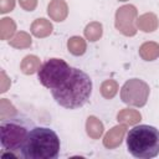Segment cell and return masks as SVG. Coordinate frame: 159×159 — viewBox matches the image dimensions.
Instances as JSON below:
<instances>
[{
	"mask_svg": "<svg viewBox=\"0 0 159 159\" xmlns=\"http://www.w3.org/2000/svg\"><path fill=\"white\" fill-rule=\"evenodd\" d=\"M55 101L63 108L76 109L82 107L92 93V80L89 76L72 67V72L67 81L58 88L51 89Z\"/></svg>",
	"mask_w": 159,
	"mask_h": 159,
	"instance_id": "6da1fadb",
	"label": "cell"
},
{
	"mask_svg": "<svg viewBox=\"0 0 159 159\" xmlns=\"http://www.w3.org/2000/svg\"><path fill=\"white\" fill-rule=\"evenodd\" d=\"M58 153V135L47 127L31 128L21 149V157L25 159H56Z\"/></svg>",
	"mask_w": 159,
	"mask_h": 159,
	"instance_id": "7a4b0ae2",
	"label": "cell"
},
{
	"mask_svg": "<svg viewBox=\"0 0 159 159\" xmlns=\"http://www.w3.org/2000/svg\"><path fill=\"white\" fill-rule=\"evenodd\" d=\"M127 148L134 158H155L159 154V130L147 124L132 128L127 135Z\"/></svg>",
	"mask_w": 159,
	"mask_h": 159,
	"instance_id": "3957f363",
	"label": "cell"
},
{
	"mask_svg": "<svg viewBox=\"0 0 159 159\" xmlns=\"http://www.w3.org/2000/svg\"><path fill=\"white\" fill-rule=\"evenodd\" d=\"M30 127L34 128L32 122L17 113L9 118H2L0 124V143L2 149L12 153L21 152L31 130Z\"/></svg>",
	"mask_w": 159,
	"mask_h": 159,
	"instance_id": "277c9868",
	"label": "cell"
},
{
	"mask_svg": "<svg viewBox=\"0 0 159 159\" xmlns=\"http://www.w3.org/2000/svg\"><path fill=\"white\" fill-rule=\"evenodd\" d=\"M72 72V67L61 58L47 60L37 71L39 81L48 89H55L62 86Z\"/></svg>",
	"mask_w": 159,
	"mask_h": 159,
	"instance_id": "5b68a950",
	"label": "cell"
},
{
	"mask_svg": "<svg viewBox=\"0 0 159 159\" xmlns=\"http://www.w3.org/2000/svg\"><path fill=\"white\" fill-rule=\"evenodd\" d=\"M149 97V86L139 78L128 80L120 89V99L129 106L143 107Z\"/></svg>",
	"mask_w": 159,
	"mask_h": 159,
	"instance_id": "8992f818",
	"label": "cell"
},
{
	"mask_svg": "<svg viewBox=\"0 0 159 159\" xmlns=\"http://www.w3.org/2000/svg\"><path fill=\"white\" fill-rule=\"evenodd\" d=\"M137 9L133 5L120 6L116 12V27L125 36H134L137 34L134 22L137 20Z\"/></svg>",
	"mask_w": 159,
	"mask_h": 159,
	"instance_id": "52a82bcc",
	"label": "cell"
},
{
	"mask_svg": "<svg viewBox=\"0 0 159 159\" xmlns=\"http://www.w3.org/2000/svg\"><path fill=\"white\" fill-rule=\"evenodd\" d=\"M125 130H127V128L124 124H119V125H116L112 129H109L107 132V134L104 135V139H103L104 147L108 149L117 148L122 143V139L125 134Z\"/></svg>",
	"mask_w": 159,
	"mask_h": 159,
	"instance_id": "ba28073f",
	"label": "cell"
},
{
	"mask_svg": "<svg viewBox=\"0 0 159 159\" xmlns=\"http://www.w3.org/2000/svg\"><path fill=\"white\" fill-rule=\"evenodd\" d=\"M47 12L50 17L55 21H63L68 14V7L65 0H52L48 4Z\"/></svg>",
	"mask_w": 159,
	"mask_h": 159,
	"instance_id": "9c48e42d",
	"label": "cell"
},
{
	"mask_svg": "<svg viewBox=\"0 0 159 159\" xmlns=\"http://www.w3.org/2000/svg\"><path fill=\"white\" fill-rule=\"evenodd\" d=\"M137 26L144 32H153L158 27V17L153 12L143 14L137 19Z\"/></svg>",
	"mask_w": 159,
	"mask_h": 159,
	"instance_id": "30bf717a",
	"label": "cell"
},
{
	"mask_svg": "<svg viewBox=\"0 0 159 159\" xmlns=\"http://www.w3.org/2000/svg\"><path fill=\"white\" fill-rule=\"evenodd\" d=\"M31 32L36 37H46L52 32V25L46 19H37L31 25Z\"/></svg>",
	"mask_w": 159,
	"mask_h": 159,
	"instance_id": "8fae6325",
	"label": "cell"
},
{
	"mask_svg": "<svg viewBox=\"0 0 159 159\" xmlns=\"http://www.w3.org/2000/svg\"><path fill=\"white\" fill-rule=\"evenodd\" d=\"M139 55L145 61H154L159 57V45L157 42H144L139 47Z\"/></svg>",
	"mask_w": 159,
	"mask_h": 159,
	"instance_id": "7c38bea8",
	"label": "cell"
},
{
	"mask_svg": "<svg viewBox=\"0 0 159 159\" xmlns=\"http://www.w3.org/2000/svg\"><path fill=\"white\" fill-rule=\"evenodd\" d=\"M86 129H87V134H88L92 139H98V138L102 135L104 128H103L102 122H101L98 118L91 116V117L87 118Z\"/></svg>",
	"mask_w": 159,
	"mask_h": 159,
	"instance_id": "4fadbf2b",
	"label": "cell"
},
{
	"mask_svg": "<svg viewBox=\"0 0 159 159\" xmlns=\"http://www.w3.org/2000/svg\"><path fill=\"white\" fill-rule=\"evenodd\" d=\"M142 116L138 111L135 109H129V108H125V109H122L118 116H117V119L118 122L120 123H124V124H129V125H133L135 123H138L140 120Z\"/></svg>",
	"mask_w": 159,
	"mask_h": 159,
	"instance_id": "5bb4252c",
	"label": "cell"
},
{
	"mask_svg": "<svg viewBox=\"0 0 159 159\" xmlns=\"http://www.w3.org/2000/svg\"><path fill=\"white\" fill-rule=\"evenodd\" d=\"M40 67H41L40 66V58L37 56H34V55L26 56L21 61V65H20V68L25 75H32L36 71H39Z\"/></svg>",
	"mask_w": 159,
	"mask_h": 159,
	"instance_id": "9a60e30c",
	"label": "cell"
},
{
	"mask_svg": "<svg viewBox=\"0 0 159 159\" xmlns=\"http://www.w3.org/2000/svg\"><path fill=\"white\" fill-rule=\"evenodd\" d=\"M68 51L75 56H81L86 51V41L80 36H73L67 42Z\"/></svg>",
	"mask_w": 159,
	"mask_h": 159,
	"instance_id": "2e32d148",
	"label": "cell"
},
{
	"mask_svg": "<svg viewBox=\"0 0 159 159\" xmlns=\"http://www.w3.org/2000/svg\"><path fill=\"white\" fill-rule=\"evenodd\" d=\"M15 22L12 19L4 17L0 21V37L1 40H9L15 32Z\"/></svg>",
	"mask_w": 159,
	"mask_h": 159,
	"instance_id": "e0dca14e",
	"label": "cell"
},
{
	"mask_svg": "<svg viewBox=\"0 0 159 159\" xmlns=\"http://www.w3.org/2000/svg\"><path fill=\"white\" fill-rule=\"evenodd\" d=\"M9 43L12 46V47H16V48H25V47H29L31 46V37L29 34L26 32H19L16 34L10 41Z\"/></svg>",
	"mask_w": 159,
	"mask_h": 159,
	"instance_id": "ac0fdd59",
	"label": "cell"
},
{
	"mask_svg": "<svg viewBox=\"0 0 159 159\" xmlns=\"http://www.w3.org/2000/svg\"><path fill=\"white\" fill-rule=\"evenodd\" d=\"M102 25L99 22H91L84 29V36L89 41H97L102 36Z\"/></svg>",
	"mask_w": 159,
	"mask_h": 159,
	"instance_id": "d6986e66",
	"label": "cell"
},
{
	"mask_svg": "<svg viewBox=\"0 0 159 159\" xmlns=\"http://www.w3.org/2000/svg\"><path fill=\"white\" fill-rule=\"evenodd\" d=\"M118 91V83L114 80H107L101 86V93L106 99H112Z\"/></svg>",
	"mask_w": 159,
	"mask_h": 159,
	"instance_id": "ffe728a7",
	"label": "cell"
},
{
	"mask_svg": "<svg viewBox=\"0 0 159 159\" xmlns=\"http://www.w3.org/2000/svg\"><path fill=\"white\" fill-rule=\"evenodd\" d=\"M15 6V0H0V12L5 14L11 11Z\"/></svg>",
	"mask_w": 159,
	"mask_h": 159,
	"instance_id": "44dd1931",
	"label": "cell"
},
{
	"mask_svg": "<svg viewBox=\"0 0 159 159\" xmlns=\"http://www.w3.org/2000/svg\"><path fill=\"white\" fill-rule=\"evenodd\" d=\"M19 2H20V6L26 11L35 10V7L37 5V0H19Z\"/></svg>",
	"mask_w": 159,
	"mask_h": 159,
	"instance_id": "7402d4cb",
	"label": "cell"
},
{
	"mask_svg": "<svg viewBox=\"0 0 159 159\" xmlns=\"http://www.w3.org/2000/svg\"><path fill=\"white\" fill-rule=\"evenodd\" d=\"M119 1H127V0H119Z\"/></svg>",
	"mask_w": 159,
	"mask_h": 159,
	"instance_id": "603a6c76",
	"label": "cell"
}]
</instances>
